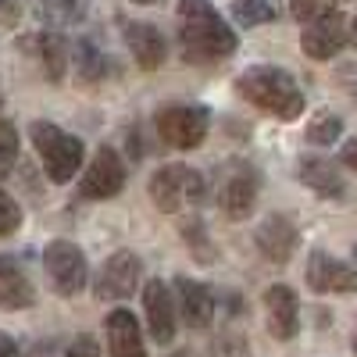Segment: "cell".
<instances>
[{"mask_svg": "<svg viewBox=\"0 0 357 357\" xmlns=\"http://www.w3.org/2000/svg\"><path fill=\"white\" fill-rule=\"evenodd\" d=\"M340 132H343V118H340V114H329V111H321V114L311 118V126H307V143L329 146V143L340 139Z\"/></svg>", "mask_w": 357, "mask_h": 357, "instance_id": "cell-22", "label": "cell"}, {"mask_svg": "<svg viewBox=\"0 0 357 357\" xmlns=\"http://www.w3.org/2000/svg\"><path fill=\"white\" fill-rule=\"evenodd\" d=\"M154 129L175 151H193V146L204 143L207 129H211V111L200 104H172V107L158 111Z\"/></svg>", "mask_w": 357, "mask_h": 357, "instance_id": "cell-5", "label": "cell"}, {"mask_svg": "<svg viewBox=\"0 0 357 357\" xmlns=\"http://www.w3.org/2000/svg\"><path fill=\"white\" fill-rule=\"evenodd\" d=\"M183 240H186V247L197 254V261H211V257H215L211 250H204V247H211V240H207L200 218H186V222H183Z\"/></svg>", "mask_w": 357, "mask_h": 357, "instance_id": "cell-24", "label": "cell"}, {"mask_svg": "<svg viewBox=\"0 0 357 357\" xmlns=\"http://www.w3.org/2000/svg\"><path fill=\"white\" fill-rule=\"evenodd\" d=\"M22 229V207L15 204L11 193L0 190V236H11Z\"/></svg>", "mask_w": 357, "mask_h": 357, "instance_id": "cell-25", "label": "cell"}, {"mask_svg": "<svg viewBox=\"0 0 357 357\" xmlns=\"http://www.w3.org/2000/svg\"><path fill=\"white\" fill-rule=\"evenodd\" d=\"M347 25H343V15L340 11H329L321 15L314 22L304 25V36H301V47L307 57H314V61H329V57H336L343 47H347Z\"/></svg>", "mask_w": 357, "mask_h": 357, "instance_id": "cell-10", "label": "cell"}, {"mask_svg": "<svg viewBox=\"0 0 357 357\" xmlns=\"http://www.w3.org/2000/svg\"><path fill=\"white\" fill-rule=\"evenodd\" d=\"M232 15L240 25H264L275 18V0H236L232 4Z\"/></svg>", "mask_w": 357, "mask_h": 357, "instance_id": "cell-23", "label": "cell"}, {"mask_svg": "<svg viewBox=\"0 0 357 357\" xmlns=\"http://www.w3.org/2000/svg\"><path fill=\"white\" fill-rule=\"evenodd\" d=\"M143 311H146V325H151V336L168 347L175 340V311L178 304L172 301V289L161 279H151L143 286Z\"/></svg>", "mask_w": 357, "mask_h": 357, "instance_id": "cell-13", "label": "cell"}, {"mask_svg": "<svg viewBox=\"0 0 357 357\" xmlns=\"http://www.w3.org/2000/svg\"><path fill=\"white\" fill-rule=\"evenodd\" d=\"M350 172H357V139H350L347 146H343V158H340Z\"/></svg>", "mask_w": 357, "mask_h": 357, "instance_id": "cell-30", "label": "cell"}, {"mask_svg": "<svg viewBox=\"0 0 357 357\" xmlns=\"http://www.w3.org/2000/svg\"><path fill=\"white\" fill-rule=\"evenodd\" d=\"M65 357H97V350H93V343H89V340H72V347L65 350Z\"/></svg>", "mask_w": 357, "mask_h": 357, "instance_id": "cell-29", "label": "cell"}, {"mask_svg": "<svg viewBox=\"0 0 357 357\" xmlns=\"http://www.w3.org/2000/svg\"><path fill=\"white\" fill-rule=\"evenodd\" d=\"M104 333H107V347H111V357H146V347H143V333H139V321L118 307L107 314L104 321Z\"/></svg>", "mask_w": 357, "mask_h": 357, "instance_id": "cell-19", "label": "cell"}, {"mask_svg": "<svg viewBox=\"0 0 357 357\" xmlns=\"http://www.w3.org/2000/svg\"><path fill=\"white\" fill-rule=\"evenodd\" d=\"M354 354H357V333H354Z\"/></svg>", "mask_w": 357, "mask_h": 357, "instance_id": "cell-35", "label": "cell"}, {"mask_svg": "<svg viewBox=\"0 0 357 357\" xmlns=\"http://www.w3.org/2000/svg\"><path fill=\"white\" fill-rule=\"evenodd\" d=\"M29 136H33V146L47 168V175L54 183H68V178L82 168V158H86V146L79 136L65 132L61 126L54 122H33L29 126Z\"/></svg>", "mask_w": 357, "mask_h": 357, "instance_id": "cell-3", "label": "cell"}, {"mask_svg": "<svg viewBox=\"0 0 357 357\" xmlns=\"http://www.w3.org/2000/svg\"><path fill=\"white\" fill-rule=\"evenodd\" d=\"M343 86L354 93V100H357V68H343Z\"/></svg>", "mask_w": 357, "mask_h": 357, "instance_id": "cell-32", "label": "cell"}, {"mask_svg": "<svg viewBox=\"0 0 357 357\" xmlns=\"http://www.w3.org/2000/svg\"><path fill=\"white\" fill-rule=\"evenodd\" d=\"M236 93H240L247 104H254L264 114H275L282 122H293V118L304 114V93L296 79L286 68L275 65H254L247 68L240 79H236Z\"/></svg>", "mask_w": 357, "mask_h": 357, "instance_id": "cell-2", "label": "cell"}, {"mask_svg": "<svg viewBox=\"0 0 357 357\" xmlns=\"http://www.w3.org/2000/svg\"><path fill=\"white\" fill-rule=\"evenodd\" d=\"M296 175H301V183L307 190H314L318 197L325 200H343L347 197V178L343 172L333 165V161H325V158H301V165H296Z\"/></svg>", "mask_w": 357, "mask_h": 357, "instance_id": "cell-15", "label": "cell"}, {"mask_svg": "<svg viewBox=\"0 0 357 357\" xmlns=\"http://www.w3.org/2000/svg\"><path fill=\"white\" fill-rule=\"evenodd\" d=\"M136 4H161V0H136Z\"/></svg>", "mask_w": 357, "mask_h": 357, "instance_id": "cell-33", "label": "cell"}, {"mask_svg": "<svg viewBox=\"0 0 357 357\" xmlns=\"http://www.w3.org/2000/svg\"><path fill=\"white\" fill-rule=\"evenodd\" d=\"M122 33H126V43H129V50H132V57H136V65H139L143 72H154V68L165 65L168 43H165V36L158 33L154 25H146V22H129Z\"/></svg>", "mask_w": 357, "mask_h": 357, "instance_id": "cell-16", "label": "cell"}, {"mask_svg": "<svg viewBox=\"0 0 357 357\" xmlns=\"http://www.w3.org/2000/svg\"><path fill=\"white\" fill-rule=\"evenodd\" d=\"M0 357H18V343L8 333H0Z\"/></svg>", "mask_w": 357, "mask_h": 357, "instance_id": "cell-31", "label": "cell"}, {"mask_svg": "<svg viewBox=\"0 0 357 357\" xmlns=\"http://www.w3.org/2000/svg\"><path fill=\"white\" fill-rule=\"evenodd\" d=\"M264 311H268V333L275 340L289 343L301 329V307H296V293L289 286H268L264 289Z\"/></svg>", "mask_w": 357, "mask_h": 357, "instance_id": "cell-14", "label": "cell"}, {"mask_svg": "<svg viewBox=\"0 0 357 357\" xmlns=\"http://www.w3.org/2000/svg\"><path fill=\"white\" fill-rule=\"evenodd\" d=\"M29 43H33V50H36V61H40L43 75H47L50 82H61L65 72H68V57H72L65 36H57V33H40V36H33Z\"/></svg>", "mask_w": 357, "mask_h": 357, "instance_id": "cell-20", "label": "cell"}, {"mask_svg": "<svg viewBox=\"0 0 357 357\" xmlns=\"http://www.w3.org/2000/svg\"><path fill=\"white\" fill-rule=\"evenodd\" d=\"M175 357H193V354H175Z\"/></svg>", "mask_w": 357, "mask_h": 357, "instance_id": "cell-36", "label": "cell"}, {"mask_svg": "<svg viewBox=\"0 0 357 357\" xmlns=\"http://www.w3.org/2000/svg\"><path fill=\"white\" fill-rule=\"evenodd\" d=\"M175 293H178V301H175L178 314L186 318L190 329H207L211 318H215V296H211V289L183 275V279H175Z\"/></svg>", "mask_w": 357, "mask_h": 357, "instance_id": "cell-17", "label": "cell"}, {"mask_svg": "<svg viewBox=\"0 0 357 357\" xmlns=\"http://www.w3.org/2000/svg\"><path fill=\"white\" fill-rule=\"evenodd\" d=\"M43 268H47V275H50V286L61 293V296H75V293L86 289L89 268H86V254L75 243L54 240L43 250Z\"/></svg>", "mask_w": 357, "mask_h": 357, "instance_id": "cell-6", "label": "cell"}, {"mask_svg": "<svg viewBox=\"0 0 357 357\" xmlns=\"http://www.w3.org/2000/svg\"><path fill=\"white\" fill-rule=\"evenodd\" d=\"M204 197H207V183L197 168L165 165L151 175V200L165 215H183L190 207L204 204Z\"/></svg>", "mask_w": 357, "mask_h": 357, "instance_id": "cell-4", "label": "cell"}, {"mask_svg": "<svg viewBox=\"0 0 357 357\" xmlns=\"http://www.w3.org/2000/svg\"><path fill=\"white\" fill-rule=\"evenodd\" d=\"M82 197L86 200H111L126 190V161L114 146H100L97 158L89 161L86 175H82Z\"/></svg>", "mask_w": 357, "mask_h": 357, "instance_id": "cell-8", "label": "cell"}, {"mask_svg": "<svg viewBox=\"0 0 357 357\" xmlns=\"http://www.w3.org/2000/svg\"><path fill=\"white\" fill-rule=\"evenodd\" d=\"M350 29H354V36H357V18H354V22H350Z\"/></svg>", "mask_w": 357, "mask_h": 357, "instance_id": "cell-34", "label": "cell"}, {"mask_svg": "<svg viewBox=\"0 0 357 357\" xmlns=\"http://www.w3.org/2000/svg\"><path fill=\"white\" fill-rule=\"evenodd\" d=\"M36 304V289L15 257H0V311H25Z\"/></svg>", "mask_w": 357, "mask_h": 357, "instance_id": "cell-18", "label": "cell"}, {"mask_svg": "<svg viewBox=\"0 0 357 357\" xmlns=\"http://www.w3.org/2000/svg\"><path fill=\"white\" fill-rule=\"evenodd\" d=\"M257 193H261V178L250 165L243 161H236L229 165L225 178H222V186H218V207L225 211V218L232 222H243L254 215V207H257Z\"/></svg>", "mask_w": 357, "mask_h": 357, "instance_id": "cell-7", "label": "cell"}, {"mask_svg": "<svg viewBox=\"0 0 357 357\" xmlns=\"http://www.w3.org/2000/svg\"><path fill=\"white\" fill-rule=\"evenodd\" d=\"M178 43L186 61L207 65L236 50V33L207 0H178Z\"/></svg>", "mask_w": 357, "mask_h": 357, "instance_id": "cell-1", "label": "cell"}, {"mask_svg": "<svg viewBox=\"0 0 357 357\" xmlns=\"http://www.w3.org/2000/svg\"><path fill=\"white\" fill-rule=\"evenodd\" d=\"M79 57H82V75L86 79H100L104 75V57L93 50V47H89V43H79Z\"/></svg>", "mask_w": 357, "mask_h": 357, "instance_id": "cell-28", "label": "cell"}, {"mask_svg": "<svg viewBox=\"0 0 357 357\" xmlns=\"http://www.w3.org/2000/svg\"><path fill=\"white\" fill-rule=\"evenodd\" d=\"M289 8H293V15H296V22H314V18H321V15H329V11H336L329 0H289Z\"/></svg>", "mask_w": 357, "mask_h": 357, "instance_id": "cell-26", "label": "cell"}, {"mask_svg": "<svg viewBox=\"0 0 357 357\" xmlns=\"http://www.w3.org/2000/svg\"><path fill=\"white\" fill-rule=\"evenodd\" d=\"M307 286L314 293H357V268L314 250L307 257Z\"/></svg>", "mask_w": 357, "mask_h": 357, "instance_id": "cell-11", "label": "cell"}, {"mask_svg": "<svg viewBox=\"0 0 357 357\" xmlns=\"http://www.w3.org/2000/svg\"><path fill=\"white\" fill-rule=\"evenodd\" d=\"M36 15H40V22L50 25V29H68V25L82 22L86 0H40Z\"/></svg>", "mask_w": 357, "mask_h": 357, "instance_id": "cell-21", "label": "cell"}, {"mask_svg": "<svg viewBox=\"0 0 357 357\" xmlns=\"http://www.w3.org/2000/svg\"><path fill=\"white\" fill-rule=\"evenodd\" d=\"M254 243L261 250L264 261H272V264H286L296 250V243H301V232H296V225L286 218V215H268L257 232H254Z\"/></svg>", "mask_w": 357, "mask_h": 357, "instance_id": "cell-12", "label": "cell"}, {"mask_svg": "<svg viewBox=\"0 0 357 357\" xmlns=\"http://www.w3.org/2000/svg\"><path fill=\"white\" fill-rule=\"evenodd\" d=\"M15 158H18V129L8 118H0V165H8Z\"/></svg>", "mask_w": 357, "mask_h": 357, "instance_id": "cell-27", "label": "cell"}, {"mask_svg": "<svg viewBox=\"0 0 357 357\" xmlns=\"http://www.w3.org/2000/svg\"><path fill=\"white\" fill-rule=\"evenodd\" d=\"M139 275H143V261L129 250H118L104 261L100 275L93 282V296L97 301H126L139 286Z\"/></svg>", "mask_w": 357, "mask_h": 357, "instance_id": "cell-9", "label": "cell"}]
</instances>
